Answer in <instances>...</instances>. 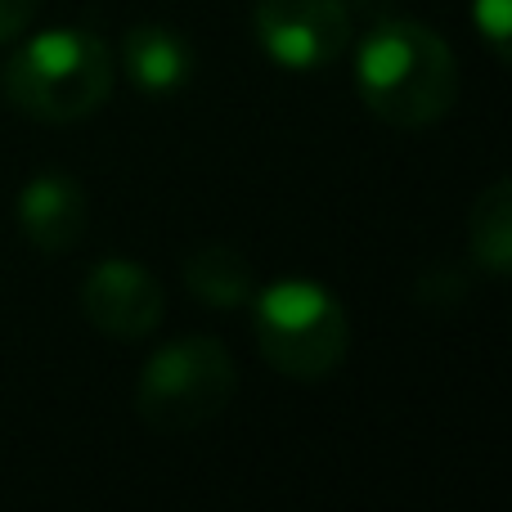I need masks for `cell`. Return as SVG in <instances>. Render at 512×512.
<instances>
[{"mask_svg": "<svg viewBox=\"0 0 512 512\" xmlns=\"http://www.w3.org/2000/svg\"><path fill=\"white\" fill-rule=\"evenodd\" d=\"M355 90L387 126H436L459 99V59L432 27L382 18L355 45Z\"/></svg>", "mask_w": 512, "mask_h": 512, "instance_id": "obj_1", "label": "cell"}, {"mask_svg": "<svg viewBox=\"0 0 512 512\" xmlns=\"http://www.w3.org/2000/svg\"><path fill=\"white\" fill-rule=\"evenodd\" d=\"M0 86L32 122H86L113 90V50L90 27H45L14 45Z\"/></svg>", "mask_w": 512, "mask_h": 512, "instance_id": "obj_2", "label": "cell"}, {"mask_svg": "<svg viewBox=\"0 0 512 512\" xmlns=\"http://www.w3.org/2000/svg\"><path fill=\"white\" fill-rule=\"evenodd\" d=\"M252 333L256 351L283 378L324 382L346 364L351 351V319L333 288L319 279H274L252 292Z\"/></svg>", "mask_w": 512, "mask_h": 512, "instance_id": "obj_3", "label": "cell"}, {"mask_svg": "<svg viewBox=\"0 0 512 512\" xmlns=\"http://www.w3.org/2000/svg\"><path fill=\"white\" fill-rule=\"evenodd\" d=\"M239 391V369L216 337H176L144 360L135 382V409L144 427L162 436H185L230 409Z\"/></svg>", "mask_w": 512, "mask_h": 512, "instance_id": "obj_4", "label": "cell"}, {"mask_svg": "<svg viewBox=\"0 0 512 512\" xmlns=\"http://www.w3.org/2000/svg\"><path fill=\"white\" fill-rule=\"evenodd\" d=\"M252 36L274 68L319 72L351 45V9L346 0H256Z\"/></svg>", "mask_w": 512, "mask_h": 512, "instance_id": "obj_5", "label": "cell"}, {"mask_svg": "<svg viewBox=\"0 0 512 512\" xmlns=\"http://www.w3.org/2000/svg\"><path fill=\"white\" fill-rule=\"evenodd\" d=\"M81 315L113 342H144L167 315L162 283L131 256H104L81 279Z\"/></svg>", "mask_w": 512, "mask_h": 512, "instance_id": "obj_6", "label": "cell"}, {"mask_svg": "<svg viewBox=\"0 0 512 512\" xmlns=\"http://www.w3.org/2000/svg\"><path fill=\"white\" fill-rule=\"evenodd\" d=\"M18 230L36 252H68L86 234V189L63 171H36L23 189H18Z\"/></svg>", "mask_w": 512, "mask_h": 512, "instance_id": "obj_7", "label": "cell"}, {"mask_svg": "<svg viewBox=\"0 0 512 512\" xmlns=\"http://www.w3.org/2000/svg\"><path fill=\"white\" fill-rule=\"evenodd\" d=\"M122 72L140 95H176L194 77V50L180 32L162 23H135L117 45Z\"/></svg>", "mask_w": 512, "mask_h": 512, "instance_id": "obj_8", "label": "cell"}, {"mask_svg": "<svg viewBox=\"0 0 512 512\" xmlns=\"http://www.w3.org/2000/svg\"><path fill=\"white\" fill-rule=\"evenodd\" d=\"M185 288L212 310H239L248 306V297L256 292V279H252L248 256L239 248L207 243V248H198L185 261Z\"/></svg>", "mask_w": 512, "mask_h": 512, "instance_id": "obj_9", "label": "cell"}, {"mask_svg": "<svg viewBox=\"0 0 512 512\" xmlns=\"http://www.w3.org/2000/svg\"><path fill=\"white\" fill-rule=\"evenodd\" d=\"M472 261L490 274H508L512 265V185L495 180L472 207V230H468Z\"/></svg>", "mask_w": 512, "mask_h": 512, "instance_id": "obj_10", "label": "cell"}, {"mask_svg": "<svg viewBox=\"0 0 512 512\" xmlns=\"http://www.w3.org/2000/svg\"><path fill=\"white\" fill-rule=\"evenodd\" d=\"M472 23L486 36V45L508 59V32H512V0H472Z\"/></svg>", "mask_w": 512, "mask_h": 512, "instance_id": "obj_11", "label": "cell"}, {"mask_svg": "<svg viewBox=\"0 0 512 512\" xmlns=\"http://www.w3.org/2000/svg\"><path fill=\"white\" fill-rule=\"evenodd\" d=\"M36 14V0H0V45L18 41Z\"/></svg>", "mask_w": 512, "mask_h": 512, "instance_id": "obj_12", "label": "cell"}]
</instances>
